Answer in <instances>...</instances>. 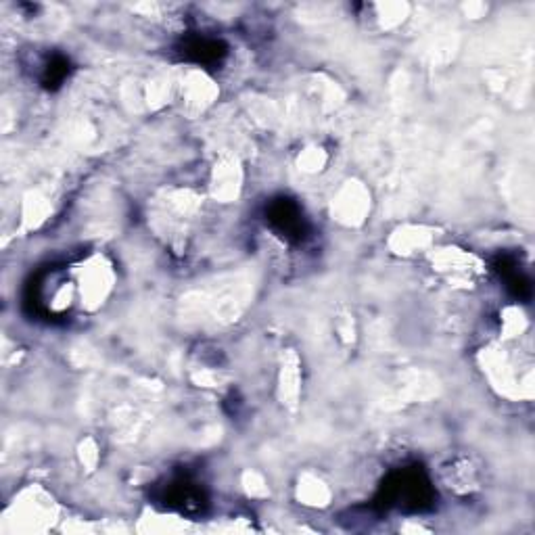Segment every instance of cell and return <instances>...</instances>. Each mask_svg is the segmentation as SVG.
I'll return each instance as SVG.
<instances>
[{"instance_id": "cell-2", "label": "cell", "mask_w": 535, "mask_h": 535, "mask_svg": "<svg viewBox=\"0 0 535 535\" xmlns=\"http://www.w3.org/2000/svg\"><path fill=\"white\" fill-rule=\"evenodd\" d=\"M159 500L164 502L166 508L189 517L201 515L207 506V496L201 490V485L191 481L189 477H178L170 481L164 490H161Z\"/></svg>"}, {"instance_id": "cell-4", "label": "cell", "mask_w": 535, "mask_h": 535, "mask_svg": "<svg viewBox=\"0 0 535 535\" xmlns=\"http://www.w3.org/2000/svg\"><path fill=\"white\" fill-rule=\"evenodd\" d=\"M224 55V51H220V44L214 40H195L189 46H186V57L193 59L195 63H216L220 61V57Z\"/></svg>"}, {"instance_id": "cell-3", "label": "cell", "mask_w": 535, "mask_h": 535, "mask_svg": "<svg viewBox=\"0 0 535 535\" xmlns=\"http://www.w3.org/2000/svg\"><path fill=\"white\" fill-rule=\"evenodd\" d=\"M268 222L291 241H301L306 235V220L291 199L272 201L268 207Z\"/></svg>"}, {"instance_id": "cell-1", "label": "cell", "mask_w": 535, "mask_h": 535, "mask_svg": "<svg viewBox=\"0 0 535 535\" xmlns=\"http://www.w3.org/2000/svg\"><path fill=\"white\" fill-rule=\"evenodd\" d=\"M435 502V490L431 487L429 477L418 469H402L398 473L389 475L377 496V506L379 508H395L400 513H425L431 510Z\"/></svg>"}]
</instances>
